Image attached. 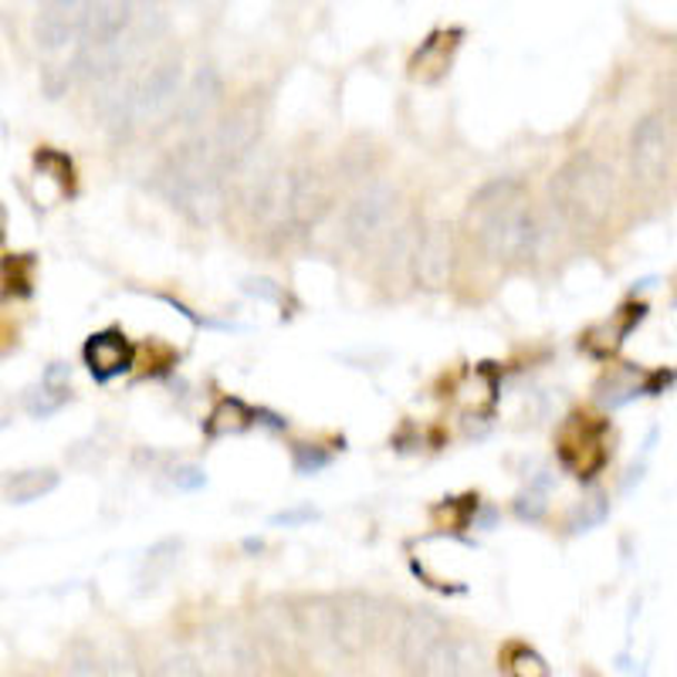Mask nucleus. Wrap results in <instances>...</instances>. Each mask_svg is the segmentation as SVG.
Returning <instances> with one entry per match:
<instances>
[{"mask_svg": "<svg viewBox=\"0 0 677 677\" xmlns=\"http://www.w3.org/2000/svg\"><path fill=\"white\" fill-rule=\"evenodd\" d=\"M468 230L494 262H522L536 251L539 227L529 207V190L519 180L484 184L468 207Z\"/></svg>", "mask_w": 677, "mask_h": 677, "instance_id": "1", "label": "nucleus"}, {"mask_svg": "<svg viewBox=\"0 0 677 677\" xmlns=\"http://www.w3.org/2000/svg\"><path fill=\"white\" fill-rule=\"evenodd\" d=\"M156 190L197 224H210L224 210V166L207 139L180 146L156 169Z\"/></svg>", "mask_w": 677, "mask_h": 677, "instance_id": "2", "label": "nucleus"}, {"mask_svg": "<svg viewBox=\"0 0 677 677\" xmlns=\"http://www.w3.org/2000/svg\"><path fill=\"white\" fill-rule=\"evenodd\" d=\"M556 207L576 227H597L617 204V177L600 156H572L552 180Z\"/></svg>", "mask_w": 677, "mask_h": 677, "instance_id": "3", "label": "nucleus"}, {"mask_svg": "<svg viewBox=\"0 0 677 677\" xmlns=\"http://www.w3.org/2000/svg\"><path fill=\"white\" fill-rule=\"evenodd\" d=\"M207 677H262V650L237 620H210L190 650Z\"/></svg>", "mask_w": 677, "mask_h": 677, "instance_id": "4", "label": "nucleus"}, {"mask_svg": "<svg viewBox=\"0 0 677 677\" xmlns=\"http://www.w3.org/2000/svg\"><path fill=\"white\" fill-rule=\"evenodd\" d=\"M180 96H184V61L180 55L163 58L139 81H129V99H126L129 126L163 119L166 112L177 109Z\"/></svg>", "mask_w": 677, "mask_h": 677, "instance_id": "5", "label": "nucleus"}, {"mask_svg": "<svg viewBox=\"0 0 677 677\" xmlns=\"http://www.w3.org/2000/svg\"><path fill=\"white\" fill-rule=\"evenodd\" d=\"M383 630V604L370 592L332 597V640L343 654H366Z\"/></svg>", "mask_w": 677, "mask_h": 677, "instance_id": "6", "label": "nucleus"}, {"mask_svg": "<svg viewBox=\"0 0 677 677\" xmlns=\"http://www.w3.org/2000/svg\"><path fill=\"white\" fill-rule=\"evenodd\" d=\"M254 637H258V647H265V654L282 670H298V664L305 660V644L298 637L295 610L282 597H272L254 607Z\"/></svg>", "mask_w": 677, "mask_h": 677, "instance_id": "7", "label": "nucleus"}, {"mask_svg": "<svg viewBox=\"0 0 677 677\" xmlns=\"http://www.w3.org/2000/svg\"><path fill=\"white\" fill-rule=\"evenodd\" d=\"M674 163V126L664 112H654L637 122L630 136V169L644 187L660 184Z\"/></svg>", "mask_w": 677, "mask_h": 677, "instance_id": "8", "label": "nucleus"}, {"mask_svg": "<svg viewBox=\"0 0 677 677\" xmlns=\"http://www.w3.org/2000/svg\"><path fill=\"white\" fill-rule=\"evenodd\" d=\"M607 428L592 416H569L559 431V458L576 478H592L607 464Z\"/></svg>", "mask_w": 677, "mask_h": 677, "instance_id": "9", "label": "nucleus"}, {"mask_svg": "<svg viewBox=\"0 0 677 677\" xmlns=\"http://www.w3.org/2000/svg\"><path fill=\"white\" fill-rule=\"evenodd\" d=\"M448 637V620L441 614H434L431 607H413L403 614L400 630H396V657L406 670L423 674L431 654L441 647V640Z\"/></svg>", "mask_w": 677, "mask_h": 677, "instance_id": "10", "label": "nucleus"}, {"mask_svg": "<svg viewBox=\"0 0 677 677\" xmlns=\"http://www.w3.org/2000/svg\"><path fill=\"white\" fill-rule=\"evenodd\" d=\"M393 207H396V190L390 184H370L363 187L350 210H346V241L353 247H373L386 227H390V217H393Z\"/></svg>", "mask_w": 677, "mask_h": 677, "instance_id": "11", "label": "nucleus"}, {"mask_svg": "<svg viewBox=\"0 0 677 677\" xmlns=\"http://www.w3.org/2000/svg\"><path fill=\"white\" fill-rule=\"evenodd\" d=\"M410 265H413V278L423 288H444L454 275V234L448 224H431L423 230L410 251Z\"/></svg>", "mask_w": 677, "mask_h": 677, "instance_id": "12", "label": "nucleus"}, {"mask_svg": "<svg viewBox=\"0 0 677 677\" xmlns=\"http://www.w3.org/2000/svg\"><path fill=\"white\" fill-rule=\"evenodd\" d=\"M258 136H262V109L254 106V102H247V106H237L217 126V133L207 143H210L217 163L224 166V174H227V169L241 166L254 153V146H258Z\"/></svg>", "mask_w": 677, "mask_h": 677, "instance_id": "13", "label": "nucleus"}, {"mask_svg": "<svg viewBox=\"0 0 677 677\" xmlns=\"http://www.w3.org/2000/svg\"><path fill=\"white\" fill-rule=\"evenodd\" d=\"M332 204V184L322 177L318 169H302V174L288 177V204H285V220L292 227H315Z\"/></svg>", "mask_w": 677, "mask_h": 677, "instance_id": "14", "label": "nucleus"}, {"mask_svg": "<svg viewBox=\"0 0 677 677\" xmlns=\"http://www.w3.org/2000/svg\"><path fill=\"white\" fill-rule=\"evenodd\" d=\"M420 677H491V664L474 640H441Z\"/></svg>", "mask_w": 677, "mask_h": 677, "instance_id": "15", "label": "nucleus"}, {"mask_svg": "<svg viewBox=\"0 0 677 677\" xmlns=\"http://www.w3.org/2000/svg\"><path fill=\"white\" fill-rule=\"evenodd\" d=\"M85 366H89V373L96 380L109 383L133 366V346L126 343L122 332H112V328L99 332L85 343Z\"/></svg>", "mask_w": 677, "mask_h": 677, "instance_id": "16", "label": "nucleus"}, {"mask_svg": "<svg viewBox=\"0 0 677 677\" xmlns=\"http://www.w3.org/2000/svg\"><path fill=\"white\" fill-rule=\"evenodd\" d=\"M220 99H224V81H220L217 68L204 65L190 78L187 89H184V96L177 102V116H180L184 126H200L204 119L214 116V109L220 106Z\"/></svg>", "mask_w": 677, "mask_h": 677, "instance_id": "17", "label": "nucleus"}, {"mask_svg": "<svg viewBox=\"0 0 677 677\" xmlns=\"http://www.w3.org/2000/svg\"><path fill=\"white\" fill-rule=\"evenodd\" d=\"M295 624H298V637L305 644V650L322 654L332 650V597H305L295 607Z\"/></svg>", "mask_w": 677, "mask_h": 677, "instance_id": "18", "label": "nucleus"}, {"mask_svg": "<svg viewBox=\"0 0 677 677\" xmlns=\"http://www.w3.org/2000/svg\"><path fill=\"white\" fill-rule=\"evenodd\" d=\"M458 38L461 31H434L428 41H423V48L413 55L410 61V75L420 78V81H438L451 71V58L458 51Z\"/></svg>", "mask_w": 677, "mask_h": 677, "instance_id": "19", "label": "nucleus"}, {"mask_svg": "<svg viewBox=\"0 0 677 677\" xmlns=\"http://www.w3.org/2000/svg\"><path fill=\"white\" fill-rule=\"evenodd\" d=\"M71 400V370L65 363H51L41 376V383L28 393V413L35 420H45L58 413Z\"/></svg>", "mask_w": 677, "mask_h": 677, "instance_id": "20", "label": "nucleus"}, {"mask_svg": "<svg viewBox=\"0 0 677 677\" xmlns=\"http://www.w3.org/2000/svg\"><path fill=\"white\" fill-rule=\"evenodd\" d=\"M644 318V305H637V308H620L617 315H614V322H604V325H597V328H589L586 332V338H582V346L592 353V356H610L624 338L630 335V328L637 325Z\"/></svg>", "mask_w": 677, "mask_h": 677, "instance_id": "21", "label": "nucleus"}, {"mask_svg": "<svg viewBox=\"0 0 677 677\" xmlns=\"http://www.w3.org/2000/svg\"><path fill=\"white\" fill-rule=\"evenodd\" d=\"M58 488V474L51 468H31V471H18L11 478H4V498L11 504H31L41 501L45 494H51Z\"/></svg>", "mask_w": 677, "mask_h": 677, "instance_id": "22", "label": "nucleus"}, {"mask_svg": "<svg viewBox=\"0 0 677 677\" xmlns=\"http://www.w3.org/2000/svg\"><path fill=\"white\" fill-rule=\"evenodd\" d=\"M81 31V21L78 18H65V14H51V11H41L35 18V41L38 48L45 51H61L68 48Z\"/></svg>", "mask_w": 677, "mask_h": 677, "instance_id": "23", "label": "nucleus"}, {"mask_svg": "<svg viewBox=\"0 0 677 677\" xmlns=\"http://www.w3.org/2000/svg\"><path fill=\"white\" fill-rule=\"evenodd\" d=\"M251 423H254V410L244 406V403L234 400V396H224V400L214 406V413L207 416V434H210V438L241 434V431L251 428Z\"/></svg>", "mask_w": 677, "mask_h": 677, "instance_id": "24", "label": "nucleus"}, {"mask_svg": "<svg viewBox=\"0 0 677 677\" xmlns=\"http://www.w3.org/2000/svg\"><path fill=\"white\" fill-rule=\"evenodd\" d=\"M504 674L508 677H552V667L546 664V657L539 650H532L529 644H512L504 650Z\"/></svg>", "mask_w": 677, "mask_h": 677, "instance_id": "25", "label": "nucleus"}, {"mask_svg": "<svg viewBox=\"0 0 677 677\" xmlns=\"http://www.w3.org/2000/svg\"><path fill=\"white\" fill-rule=\"evenodd\" d=\"M65 677H102V660L96 654L92 644H71L68 657H65Z\"/></svg>", "mask_w": 677, "mask_h": 677, "instance_id": "26", "label": "nucleus"}, {"mask_svg": "<svg viewBox=\"0 0 677 677\" xmlns=\"http://www.w3.org/2000/svg\"><path fill=\"white\" fill-rule=\"evenodd\" d=\"M610 512V504H607V494L604 491H592L589 498H582V504L576 508V516L569 522L572 532H589V529H597Z\"/></svg>", "mask_w": 677, "mask_h": 677, "instance_id": "27", "label": "nucleus"}, {"mask_svg": "<svg viewBox=\"0 0 677 677\" xmlns=\"http://www.w3.org/2000/svg\"><path fill=\"white\" fill-rule=\"evenodd\" d=\"M637 393H640V386H637V376H634L630 370L614 373V376H607V380L600 383V400H604L607 406H624V403L634 400Z\"/></svg>", "mask_w": 677, "mask_h": 677, "instance_id": "28", "label": "nucleus"}, {"mask_svg": "<svg viewBox=\"0 0 677 677\" xmlns=\"http://www.w3.org/2000/svg\"><path fill=\"white\" fill-rule=\"evenodd\" d=\"M156 677H207L204 667L197 664V657L190 650H174L166 654L156 667Z\"/></svg>", "mask_w": 677, "mask_h": 677, "instance_id": "29", "label": "nucleus"}, {"mask_svg": "<svg viewBox=\"0 0 677 677\" xmlns=\"http://www.w3.org/2000/svg\"><path fill=\"white\" fill-rule=\"evenodd\" d=\"M102 677H146V674H143V667H139L133 647H129V644H119V647H112V654L102 660Z\"/></svg>", "mask_w": 677, "mask_h": 677, "instance_id": "30", "label": "nucleus"}, {"mask_svg": "<svg viewBox=\"0 0 677 677\" xmlns=\"http://www.w3.org/2000/svg\"><path fill=\"white\" fill-rule=\"evenodd\" d=\"M35 163H38L41 174H48L51 180H58L65 190L71 187L75 169H71V159H68V156H61V153H55V149H41V153L35 156Z\"/></svg>", "mask_w": 677, "mask_h": 677, "instance_id": "31", "label": "nucleus"}, {"mask_svg": "<svg viewBox=\"0 0 677 677\" xmlns=\"http://www.w3.org/2000/svg\"><path fill=\"white\" fill-rule=\"evenodd\" d=\"M177 552H180V542H159L153 552H149V559H146V579H149V586L177 562Z\"/></svg>", "mask_w": 677, "mask_h": 677, "instance_id": "32", "label": "nucleus"}, {"mask_svg": "<svg viewBox=\"0 0 677 677\" xmlns=\"http://www.w3.org/2000/svg\"><path fill=\"white\" fill-rule=\"evenodd\" d=\"M516 512H519V519H526V522H539V519L546 516V498H542V491H522L519 501H516Z\"/></svg>", "mask_w": 677, "mask_h": 677, "instance_id": "33", "label": "nucleus"}, {"mask_svg": "<svg viewBox=\"0 0 677 677\" xmlns=\"http://www.w3.org/2000/svg\"><path fill=\"white\" fill-rule=\"evenodd\" d=\"M328 464V454H322L318 448H308V444H298L295 448V471L298 474H315Z\"/></svg>", "mask_w": 677, "mask_h": 677, "instance_id": "34", "label": "nucleus"}, {"mask_svg": "<svg viewBox=\"0 0 677 677\" xmlns=\"http://www.w3.org/2000/svg\"><path fill=\"white\" fill-rule=\"evenodd\" d=\"M174 484L180 491H197L207 484V471L200 464H180V468H174Z\"/></svg>", "mask_w": 677, "mask_h": 677, "instance_id": "35", "label": "nucleus"}, {"mask_svg": "<svg viewBox=\"0 0 677 677\" xmlns=\"http://www.w3.org/2000/svg\"><path fill=\"white\" fill-rule=\"evenodd\" d=\"M244 292H247L251 298H262V302H278V298H282L278 285L268 282V278H247V282H244Z\"/></svg>", "mask_w": 677, "mask_h": 677, "instance_id": "36", "label": "nucleus"}, {"mask_svg": "<svg viewBox=\"0 0 677 677\" xmlns=\"http://www.w3.org/2000/svg\"><path fill=\"white\" fill-rule=\"evenodd\" d=\"M81 8H85V0H41V11L65 14V18H78V21H81Z\"/></svg>", "mask_w": 677, "mask_h": 677, "instance_id": "37", "label": "nucleus"}, {"mask_svg": "<svg viewBox=\"0 0 677 677\" xmlns=\"http://www.w3.org/2000/svg\"><path fill=\"white\" fill-rule=\"evenodd\" d=\"M166 0H133V8H149V11H159Z\"/></svg>", "mask_w": 677, "mask_h": 677, "instance_id": "38", "label": "nucleus"}, {"mask_svg": "<svg viewBox=\"0 0 677 677\" xmlns=\"http://www.w3.org/2000/svg\"><path fill=\"white\" fill-rule=\"evenodd\" d=\"M312 512H288V516H278L275 522H298V519H308Z\"/></svg>", "mask_w": 677, "mask_h": 677, "instance_id": "39", "label": "nucleus"}, {"mask_svg": "<svg viewBox=\"0 0 677 677\" xmlns=\"http://www.w3.org/2000/svg\"><path fill=\"white\" fill-rule=\"evenodd\" d=\"M4 227H8V214H4V207H0V241H4Z\"/></svg>", "mask_w": 677, "mask_h": 677, "instance_id": "40", "label": "nucleus"}, {"mask_svg": "<svg viewBox=\"0 0 677 677\" xmlns=\"http://www.w3.org/2000/svg\"><path fill=\"white\" fill-rule=\"evenodd\" d=\"M153 677H156V674H153Z\"/></svg>", "mask_w": 677, "mask_h": 677, "instance_id": "41", "label": "nucleus"}]
</instances>
